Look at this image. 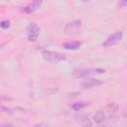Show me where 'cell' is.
<instances>
[{"instance_id": "4", "label": "cell", "mask_w": 127, "mask_h": 127, "mask_svg": "<svg viewBox=\"0 0 127 127\" xmlns=\"http://www.w3.org/2000/svg\"><path fill=\"white\" fill-rule=\"evenodd\" d=\"M123 38V33L122 32H115L114 34H112L111 36H109L103 43H102V47L104 48H108V47H112L114 45H117Z\"/></svg>"}, {"instance_id": "15", "label": "cell", "mask_w": 127, "mask_h": 127, "mask_svg": "<svg viewBox=\"0 0 127 127\" xmlns=\"http://www.w3.org/2000/svg\"><path fill=\"white\" fill-rule=\"evenodd\" d=\"M31 127H49L47 124H44V123H39V124H35Z\"/></svg>"}, {"instance_id": "10", "label": "cell", "mask_w": 127, "mask_h": 127, "mask_svg": "<svg viewBox=\"0 0 127 127\" xmlns=\"http://www.w3.org/2000/svg\"><path fill=\"white\" fill-rule=\"evenodd\" d=\"M87 105H89V102H86V101H77V102L72 103L71 107H72V109H73V110L78 111V110H80V109L84 108V107H85V106H87Z\"/></svg>"}, {"instance_id": "13", "label": "cell", "mask_w": 127, "mask_h": 127, "mask_svg": "<svg viewBox=\"0 0 127 127\" xmlns=\"http://www.w3.org/2000/svg\"><path fill=\"white\" fill-rule=\"evenodd\" d=\"M117 5H118V7H119V8H122V7H124V6H126V5H127V1H126V0L118 1V2H117Z\"/></svg>"}, {"instance_id": "18", "label": "cell", "mask_w": 127, "mask_h": 127, "mask_svg": "<svg viewBox=\"0 0 127 127\" xmlns=\"http://www.w3.org/2000/svg\"><path fill=\"white\" fill-rule=\"evenodd\" d=\"M86 127H91V126H86Z\"/></svg>"}, {"instance_id": "8", "label": "cell", "mask_w": 127, "mask_h": 127, "mask_svg": "<svg viewBox=\"0 0 127 127\" xmlns=\"http://www.w3.org/2000/svg\"><path fill=\"white\" fill-rule=\"evenodd\" d=\"M80 42L78 41H69V42H65L63 44V47L66 50H77L80 47Z\"/></svg>"}, {"instance_id": "16", "label": "cell", "mask_w": 127, "mask_h": 127, "mask_svg": "<svg viewBox=\"0 0 127 127\" xmlns=\"http://www.w3.org/2000/svg\"><path fill=\"white\" fill-rule=\"evenodd\" d=\"M1 127H13V125L10 124V123H2Z\"/></svg>"}, {"instance_id": "1", "label": "cell", "mask_w": 127, "mask_h": 127, "mask_svg": "<svg viewBox=\"0 0 127 127\" xmlns=\"http://www.w3.org/2000/svg\"><path fill=\"white\" fill-rule=\"evenodd\" d=\"M104 72L105 69L103 68H80V69H74L72 75L74 77H84L90 74H101Z\"/></svg>"}, {"instance_id": "6", "label": "cell", "mask_w": 127, "mask_h": 127, "mask_svg": "<svg viewBox=\"0 0 127 127\" xmlns=\"http://www.w3.org/2000/svg\"><path fill=\"white\" fill-rule=\"evenodd\" d=\"M102 83L103 82L99 79L92 78V77H87V78H85L81 81V87L84 88V89H87V88H91V87H94V86H98Z\"/></svg>"}, {"instance_id": "2", "label": "cell", "mask_w": 127, "mask_h": 127, "mask_svg": "<svg viewBox=\"0 0 127 127\" xmlns=\"http://www.w3.org/2000/svg\"><path fill=\"white\" fill-rule=\"evenodd\" d=\"M42 56L48 62H61V61L66 60L65 55L58 52H52V51H43Z\"/></svg>"}, {"instance_id": "9", "label": "cell", "mask_w": 127, "mask_h": 127, "mask_svg": "<svg viewBox=\"0 0 127 127\" xmlns=\"http://www.w3.org/2000/svg\"><path fill=\"white\" fill-rule=\"evenodd\" d=\"M104 118H105V115H104V112L102 110H98L94 115H93V121L95 123H101L104 121Z\"/></svg>"}, {"instance_id": "3", "label": "cell", "mask_w": 127, "mask_h": 127, "mask_svg": "<svg viewBox=\"0 0 127 127\" xmlns=\"http://www.w3.org/2000/svg\"><path fill=\"white\" fill-rule=\"evenodd\" d=\"M27 38L29 41L31 42H35L37 41L39 34H40V27L36 24V23H30L27 27Z\"/></svg>"}, {"instance_id": "11", "label": "cell", "mask_w": 127, "mask_h": 127, "mask_svg": "<svg viewBox=\"0 0 127 127\" xmlns=\"http://www.w3.org/2000/svg\"><path fill=\"white\" fill-rule=\"evenodd\" d=\"M104 110L106 112H108V113H114V112H116L118 110V105L115 102H111V103H109L108 105L105 106Z\"/></svg>"}, {"instance_id": "14", "label": "cell", "mask_w": 127, "mask_h": 127, "mask_svg": "<svg viewBox=\"0 0 127 127\" xmlns=\"http://www.w3.org/2000/svg\"><path fill=\"white\" fill-rule=\"evenodd\" d=\"M1 109H2V111L3 112H6V113H11V109L10 108H7V107H5L4 105H1Z\"/></svg>"}, {"instance_id": "7", "label": "cell", "mask_w": 127, "mask_h": 127, "mask_svg": "<svg viewBox=\"0 0 127 127\" xmlns=\"http://www.w3.org/2000/svg\"><path fill=\"white\" fill-rule=\"evenodd\" d=\"M42 5V1L40 0H36V1H33V2H30L28 5L24 6L22 8V12L24 13H27V14H31L33 12H35L36 10H38Z\"/></svg>"}, {"instance_id": "5", "label": "cell", "mask_w": 127, "mask_h": 127, "mask_svg": "<svg viewBox=\"0 0 127 127\" xmlns=\"http://www.w3.org/2000/svg\"><path fill=\"white\" fill-rule=\"evenodd\" d=\"M81 26V21L80 20H74L72 22H69L68 24H66V26L64 27V33L71 35L74 34Z\"/></svg>"}, {"instance_id": "12", "label": "cell", "mask_w": 127, "mask_h": 127, "mask_svg": "<svg viewBox=\"0 0 127 127\" xmlns=\"http://www.w3.org/2000/svg\"><path fill=\"white\" fill-rule=\"evenodd\" d=\"M0 27H1L3 30H6V29L10 28V21H8V20H3V21H1Z\"/></svg>"}, {"instance_id": "17", "label": "cell", "mask_w": 127, "mask_h": 127, "mask_svg": "<svg viewBox=\"0 0 127 127\" xmlns=\"http://www.w3.org/2000/svg\"><path fill=\"white\" fill-rule=\"evenodd\" d=\"M123 115L124 116H127V106H125V108L123 110Z\"/></svg>"}]
</instances>
